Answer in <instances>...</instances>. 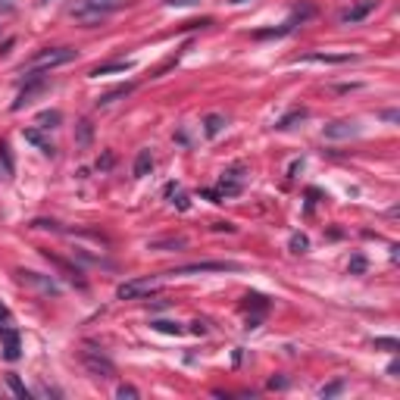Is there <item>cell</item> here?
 <instances>
[{
  "mask_svg": "<svg viewBox=\"0 0 400 400\" xmlns=\"http://www.w3.org/2000/svg\"><path fill=\"white\" fill-rule=\"evenodd\" d=\"M69 59H75V50L72 47H47V50H41V54H35L32 63H28L22 72L38 75V72H44V69H54V66L69 63Z\"/></svg>",
  "mask_w": 400,
  "mask_h": 400,
  "instance_id": "cell-1",
  "label": "cell"
},
{
  "mask_svg": "<svg viewBox=\"0 0 400 400\" xmlns=\"http://www.w3.org/2000/svg\"><path fill=\"white\" fill-rule=\"evenodd\" d=\"M244 172H247L244 163H235L232 169H225L222 178H219V188L207 191V198H235V194H241L244 191Z\"/></svg>",
  "mask_w": 400,
  "mask_h": 400,
  "instance_id": "cell-2",
  "label": "cell"
},
{
  "mask_svg": "<svg viewBox=\"0 0 400 400\" xmlns=\"http://www.w3.org/2000/svg\"><path fill=\"white\" fill-rule=\"evenodd\" d=\"M198 273H241V263H229V260H203V263H188L178 266L166 275H198Z\"/></svg>",
  "mask_w": 400,
  "mask_h": 400,
  "instance_id": "cell-3",
  "label": "cell"
},
{
  "mask_svg": "<svg viewBox=\"0 0 400 400\" xmlns=\"http://www.w3.org/2000/svg\"><path fill=\"white\" fill-rule=\"evenodd\" d=\"M160 285H163V278H132V282H125V285H119L116 288V297L119 300H138V297H144V294H154V291H160Z\"/></svg>",
  "mask_w": 400,
  "mask_h": 400,
  "instance_id": "cell-4",
  "label": "cell"
},
{
  "mask_svg": "<svg viewBox=\"0 0 400 400\" xmlns=\"http://www.w3.org/2000/svg\"><path fill=\"white\" fill-rule=\"evenodd\" d=\"M81 363L88 366V372L91 375H97V379H113L116 375V366L110 363L103 353H97V350H85L81 353Z\"/></svg>",
  "mask_w": 400,
  "mask_h": 400,
  "instance_id": "cell-5",
  "label": "cell"
},
{
  "mask_svg": "<svg viewBox=\"0 0 400 400\" xmlns=\"http://www.w3.org/2000/svg\"><path fill=\"white\" fill-rule=\"evenodd\" d=\"M0 341H4V360L16 363L19 353H22V344H19V331L13 326H0Z\"/></svg>",
  "mask_w": 400,
  "mask_h": 400,
  "instance_id": "cell-6",
  "label": "cell"
},
{
  "mask_svg": "<svg viewBox=\"0 0 400 400\" xmlns=\"http://www.w3.org/2000/svg\"><path fill=\"white\" fill-rule=\"evenodd\" d=\"M19 275V282L25 285V288H38V291H44V294H57L59 288L54 285V278H44L41 273H25V269H22V273H16Z\"/></svg>",
  "mask_w": 400,
  "mask_h": 400,
  "instance_id": "cell-7",
  "label": "cell"
},
{
  "mask_svg": "<svg viewBox=\"0 0 400 400\" xmlns=\"http://www.w3.org/2000/svg\"><path fill=\"white\" fill-rule=\"evenodd\" d=\"M375 6H379V0H360V4H353V6H347V10L341 13V22H363L369 13L375 10Z\"/></svg>",
  "mask_w": 400,
  "mask_h": 400,
  "instance_id": "cell-8",
  "label": "cell"
},
{
  "mask_svg": "<svg viewBox=\"0 0 400 400\" xmlns=\"http://www.w3.org/2000/svg\"><path fill=\"white\" fill-rule=\"evenodd\" d=\"M28 79H32V81H28V88H22V94L16 97L13 110H22L25 103H32V97H35L38 91H44V79H41V75H28Z\"/></svg>",
  "mask_w": 400,
  "mask_h": 400,
  "instance_id": "cell-9",
  "label": "cell"
},
{
  "mask_svg": "<svg viewBox=\"0 0 400 400\" xmlns=\"http://www.w3.org/2000/svg\"><path fill=\"white\" fill-rule=\"evenodd\" d=\"M360 128L357 122H331L326 125V138H350V135H357Z\"/></svg>",
  "mask_w": 400,
  "mask_h": 400,
  "instance_id": "cell-10",
  "label": "cell"
},
{
  "mask_svg": "<svg viewBox=\"0 0 400 400\" xmlns=\"http://www.w3.org/2000/svg\"><path fill=\"white\" fill-rule=\"evenodd\" d=\"M150 169H154V154L150 150H138V156H135V178H144Z\"/></svg>",
  "mask_w": 400,
  "mask_h": 400,
  "instance_id": "cell-11",
  "label": "cell"
},
{
  "mask_svg": "<svg viewBox=\"0 0 400 400\" xmlns=\"http://www.w3.org/2000/svg\"><path fill=\"white\" fill-rule=\"evenodd\" d=\"M350 54H309L300 63H350Z\"/></svg>",
  "mask_w": 400,
  "mask_h": 400,
  "instance_id": "cell-12",
  "label": "cell"
},
{
  "mask_svg": "<svg viewBox=\"0 0 400 400\" xmlns=\"http://www.w3.org/2000/svg\"><path fill=\"white\" fill-rule=\"evenodd\" d=\"M132 69V63L128 59H116V63H103V66H97V69H91L94 79H101V75H113V72H128Z\"/></svg>",
  "mask_w": 400,
  "mask_h": 400,
  "instance_id": "cell-13",
  "label": "cell"
},
{
  "mask_svg": "<svg viewBox=\"0 0 400 400\" xmlns=\"http://www.w3.org/2000/svg\"><path fill=\"white\" fill-rule=\"evenodd\" d=\"M225 125V116H219V113H210L207 119H203V132H207V138H216L219 132H222Z\"/></svg>",
  "mask_w": 400,
  "mask_h": 400,
  "instance_id": "cell-14",
  "label": "cell"
},
{
  "mask_svg": "<svg viewBox=\"0 0 400 400\" xmlns=\"http://www.w3.org/2000/svg\"><path fill=\"white\" fill-rule=\"evenodd\" d=\"M25 141H32V144H35V147H41L47 156H54V144H50V141H44L38 128H28V132H25Z\"/></svg>",
  "mask_w": 400,
  "mask_h": 400,
  "instance_id": "cell-15",
  "label": "cell"
},
{
  "mask_svg": "<svg viewBox=\"0 0 400 400\" xmlns=\"http://www.w3.org/2000/svg\"><path fill=\"white\" fill-rule=\"evenodd\" d=\"M132 88H135V85L113 88V91H107V94H103V97H101V101H97V103H101V107H107V103H113V101H116V97H125V94H132Z\"/></svg>",
  "mask_w": 400,
  "mask_h": 400,
  "instance_id": "cell-16",
  "label": "cell"
},
{
  "mask_svg": "<svg viewBox=\"0 0 400 400\" xmlns=\"http://www.w3.org/2000/svg\"><path fill=\"white\" fill-rule=\"evenodd\" d=\"M0 163H4V172H6V178L13 176V169H16V166H13V156H10V144H6V141H0Z\"/></svg>",
  "mask_w": 400,
  "mask_h": 400,
  "instance_id": "cell-17",
  "label": "cell"
},
{
  "mask_svg": "<svg viewBox=\"0 0 400 400\" xmlns=\"http://www.w3.org/2000/svg\"><path fill=\"white\" fill-rule=\"evenodd\" d=\"M6 384H10V388H13V394H16V397H22V400H28V397H32V391H28L25 384H22V382H19L13 372L6 375Z\"/></svg>",
  "mask_w": 400,
  "mask_h": 400,
  "instance_id": "cell-18",
  "label": "cell"
},
{
  "mask_svg": "<svg viewBox=\"0 0 400 400\" xmlns=\"http://www.w3.org/2000/svg\"><path fill=\"white\" fill-rule=\"evenodd\" d=\"M59 110H50V113H41L38 116V128H57V122H59Z\"/></svg>",
  "mask_w": 400,
  "mask_h": 400,
  "instance_id": "cell-19",
  "label": "cell"
},
{
  "mask_svg": "<svg viewBox=\"0 0 400 400\" xmlns=\"http://www.w3.org/2000/svg\"><path fill=\"white\" fill-rule=\"evenodd\" d=\"M150 326H154L156 331H166V335H182V326H178V322H150Z\"/></svg>",
  "mask_w": 400,
  "mask_h": 400,
  "instance_id": "cell-20",
  "label": "cell"
},
{
  "mask_svg": "<svg viewBox=\"0 0 400 400\" xmlns=\"http://www.w3.org/2000/svg\"><path fill=\"white\" fill-rule=\"evenodd\" d=\"M291 253H307V247H309V241L307 235H291Z\"/></svg>",
  "mask_w": 400,
  "mask_h": 400,
  "instance_id": "cell-21",
  "label": "cell"
},
{
  "mask_svg": "<svg viewBox=\"0 0 400 400\" xmlns=\"http://www.w3.org/2000/svg\"><path fill=\"white\" fill-rule=\"evenodd\" d=\"M88 141H91V122H88V119H85V122L79 125V147H85Z\"/></svg>",
  "mask_w": 400,
  "mask_h": 400,
  "instance_id": "cell-22",
  "label": "cell"
},
{
  "mask_svg": "<svg viewBox=\"0 0 400 400\" xmlns=\"http://www.w3.org/2000/svg\"><path fill=\"white\" fill-rule=\"evenodd\" d=\"M154 251H160V247H185V238H166V241H154Z\"/></svg>",
  "mask_w": 400,
  "mask_h": 400,
  "instance_id": "cell-23",
  "label": "cell"
},
{
  "mask_svg": "<svg viewBox=\"0 0 400 400\" xmlns=\"http://www.w3.org/2000/svg\"><path fill=\"white\" fill-rule=\"evenodd\" d=\"M375 347H382V350H391V353H394L400 344L394 341V338H375Z\"/></svg>",
  "mask_w": 400,
  "mask_h": 400,
  "instance_id": "cell-24",
  "label": "cell"
},
{
  "mask_svg": "<svg viewBox=\"0 0 400 400\" xmlns=\"http://www.w3.org/2000/svg\"><path fill=\"white\" fill-rule=\"evenodd\" d=\"M116 397H138V388H132V384H119Z\"/></svg>",
  "mask_w": 400,
  "mask_h": 400,
  "instance_id": "cell-25",
  "label": "cell"
},
{
  "mask_svg": "<svg viewBox=\"0 0 400 400\" xmlns=\"http://www.w3.org/2000/svg\"><path fill=\"white\" fill-rule=\"evenodd\" d=\"M341 388H344V382H335V384H328V388H322L319 394H322V397H331V394H338Z\"/></svg>",
  "mask_w": 400,
  "mask_h": 400,
  "instance_id": "cell-26",
  "label": "cell"
},
{
  "mask_svg": "<svg viewBox=\"0 0 400 400\" xmlns=\"http://www.w3.org/2000/svg\"><path fill=\"white\" fill-rule=\"evenodd\" d=\"M363 269H366V260H363V256H353V260H350V273H363Z\"/></svg>",
  "mask_w": 400,
  "mask_h": 400,
  "instance_id": "cell-27",
  "label": "cell"
},
{
  "mask_svg": "<svg viewBox=\"0 0 400 400\" xmlns=\"http://www.w3.org/2000/svg\"><path fill=\"white\" fill-rule=\"evenodd\" d=\"M0 326H10V309L0 304Z\"/></svg>",
  "mask_w": 400,
  "mask_h": 400,
  "instance_id": "cell-28",
  "label": "cell"
},
{
  "mask_svg": "<svg viewBox=\"0 0 400 400\" xmlns=\"http://www.w3.org/2000/svg\"><path fill=\"white\" fill-rule=\"evenodd\" d=\"M166 4H169V6H194L198 0H166Z\"/></svg>",
  "mask_w": 400,
  "mask_h": 400,
  "instance_id": "cell-29",
  "label": "cell"
},
{
  "mask_svg": "<svg viewBox=\"0 0 400 400\" xmlns=\"http://www.w3.org/2000/svg\"><path fill=\"white\" fill-rule=\"evenodd\" d=\"M97 166H101V169H107V166H113V154H107L103 160H97Z\"/></svg>",
  "mask_w": 400,
  "mask_h": 400,
  "instance_id": "cell-30",
  "label": "cell"
},
{
  "mask_svg": "<svg viewBox=\"0 0 400 400\" xmlns=\"http://www.w3.org/2000/svg\"><path fill=\"white\" fill-rule=\"evenodd\" d=\"M191 331H194V335H207V328H203V322H194V328H191Z\"/></svg>",
  "mask_w": 400,
  "mask_h": 400,
  "instance_id": "cell-31",
  "label": "cell"
},
{
  "mask_svg": "<svg viewBox=\"0 0 400 400\" xmlns=\"http://www.w3.org/2000/svg\"><path fill=\"white\" fill-rule=\"evenodd\" d=\"M232 4H244V0H232Z\"/></svg>",
  "mask_w": 400,
  "mask_h": 400,
  "instance_id": "cell-32",
  "label": "cell"
}]
</instances>
